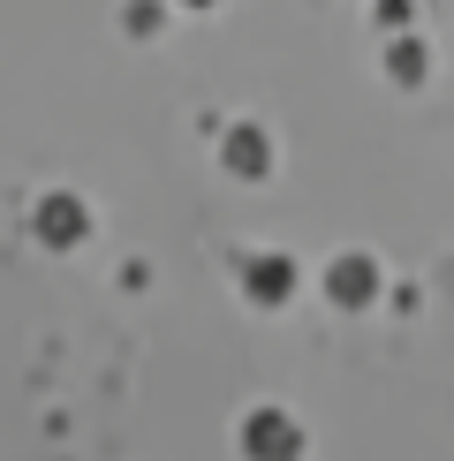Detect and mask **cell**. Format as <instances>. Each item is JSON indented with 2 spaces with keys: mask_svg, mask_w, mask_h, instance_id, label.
Wrapping results in <instances>:
<instances>
[{
  "mask_svg": "<svg viewBox=\"0 0 454 461\" xmlns=\"http://www.w3.org/2000/svg\"><path fill=\"white\" fill-rule=\"evenodd\" d=\"M242 447H250V461H295L303 454V431H295V416L258 409L250 424H242Z\"/></svg>",
  "mask_w": 454,
  "mask_h": 461,
  "instance_id": "obj_1",
  "label": "cell"
},
{
  "mask_svg": "<svg viewBox=\"0 0 454 461\" xmlns=\"http://www.w3.org/2000/svg\"><path fill=\"white\" fill-rule=\"evenodd\" d=\"M31 227L46 235L53 249H68V242H84V227H91V212H84V197H68V189H53V197H38V212H31Z\"/></svg>",
  "mask_w": 454,
  "mask_h": 461,
  "instance_id": "obj_2",
  "label": "cell"
},
{
  "mask_svg": "<svg viewBox=\"0 0 454 461\" xmlns=\"http://www.w3.org/2000/svg\"><path fill=\"white\" fill-rule=\"evenodd\" d=\"M326 295H333V303H349V311H356V303H371V295H378L371 258H340L333 273H326Z\"/></svg>",
  "mask_w": 454,
  "mask_h": 461,
  "instance_id": "obj_3",
  "label": "cell"
},
{
  "mask_svg": "<svg viewBox=\"0 0 454 461\" xmlns=\"http://www.w3.org/2000/svg\"><path fill=\"white\" fill-rule=\"evenodd\" d=\"M242 280H250L258 303H280V295L295 287V265H288V258H250V265H242Z\"/></svg>",
  "mask_w": 454,
  "mask_h": 461,
  "instance_id": "obj_4",
  "label": "cell"
},
{
  "mask_svg": "<svg viewBox=\"0 0 454 461\" xmlns=\"http://www.w3.org/2000/svg\"><path fill=\"white\" fill-rule=\"evenodd\" d=\"M227 167H235V175H265V167H273L265 129H235V137H227Z\"/></svg>",
  "mask_w": 454,
  "mask_h": 461,
  "instance_id": "obj_5",
  "label": "cell"
},
{
  "mask_svg": "<svg viewBox=\"0 0 454 461\" xmlns=\"http://www.w3.org/2000/svg\"><path fill=\"white\" fill-rule=\"evenodd\" d=\"M386 68L402 76V84H416V76H424V46H416V38H394V53H386Z\"/></svg>",
  "mask_w": 454,
  "mask_h": 461,
  "instance_id": "obj_6",
  "label": "cell"
},
{
  "mask_svg": "<svg viewBox=\"0 0 454 461\" xmlns=\"http://www.w3.org/2000/svg\"><path fill=\"white\" fill-rule=\"evenodd\" d=\"M182 8H204V0H182Z\"/></svg>",
  "mask_w": 454,
  "mask_h": 461,
  "instance_id": "obj_7",
  "label": "cell"
}]
</instances>
